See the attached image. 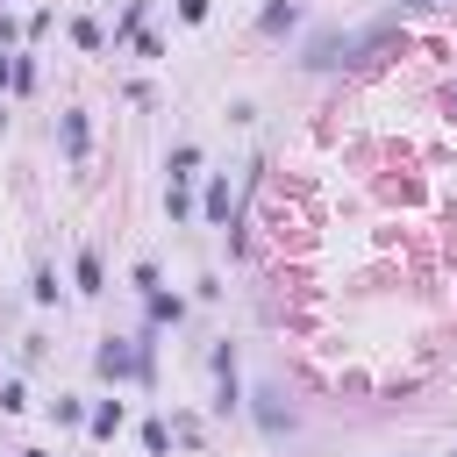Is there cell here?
I'll use <instances>...</instances> for the list:
<instances>
[{
    "label": "cell",
    "mask_w": 457,
    "mask_h": 457,
    "mask_svg": "<svg viewBox=\"0 0 457 457\" xmlns=\"http://www.w3.org/2000/svg\"><path fill=\"white\" fill-rule=\"evenodd\" d=\"M93 371H100V378H114V386H121V378H143V386H150L157 357H150V343H121V336H107V343L93 350Z\"/></svg>",
    "instance_id": "obj_1"
},
{
    "label": "cell",
    "mask_w": 457,
    "mask_h": 457,
    "mask_svg": "<svg viewBox=\"0 0 457 457\" xmlns=\"http://www.w3.org/2000/svg\"><path fill=\"white\" fill-rule=\"evenodd\" d=\"M214 414H243V378H236V350L228 343H214Z\"/></svg>",
    "instance_id": "obj_2"
},
{
    "label": "cell",
    "mask_w": 457,
    "mask_h": 457,
    "mask_svg": "<svg viewBox=\"0 0 457 457\" xmlns=\"http://www.w3.org/2000/svg\"><path fill=\"white\" fill-rule=\"evenodd\" d=\"M57 143H64V157H71V164H86L93 129H86V114H79V107H64V114H57Z\"/></svg>",
    "instance_id": "obj_3"
},
{
    "label": "cell",
    "mask_w": 457,
    "mask_h": 457,
    "mask_svg": "<svg viewBox=\"0 0 457 457\" xmlns=\"http://www.w3.org/2000/svg\"><path fill=\"white\" fill-rule=\"evenodd\" d=\"M243 407H250V414H257V428H264V436H286V428H293V407H286V400H278V393H271V386H264V393H257V400H243Z\"/></svg>",
    "instance_id": "obj_4"
},
{
    "label": "cell",
    "mask_w": 457,
    "mask_h": 457,
    "mask_svg": "<svg viewBox=\"0 0 457 457\" xmlns=\"http://www.w3.org/2000/svg\"><path fill=\"white\" fill-rule=\"evenodd\" d=\"M200 214H207L214 228H236V193H228V179H207V193H200Z\"/></svg>",
    "instance_id": "obj_5"
},
{
    "label": "cell",
    "mask_w": 457,
    "mask_h": 457,
    "mask_svg": "<svg viewBox=\"0 0 457 457\" xmlns=\"http://www.w3.org/2000/svg\"><path fill=\"white\" fill-rule=\"evenodd\" d=\"M71 286H79V293H107V271H100V250H79V257H71Z\"/></svg>",
    "instance_id": "obj_6"
},
{
    "label": "cell",
    "mask_w": 457,
    "mask_h": 457,
    "mask_svg": "<svg viewBox=\"0 0 457 457\" xmlns=\"http://www.w3.org/2000/svg\"><path fill=\"white\" fill-rule=\"evenodd\" d=\"M114 428H121V400H93V407H86V436H93V443H107Z\"/></svg>",
    "instance_id": "obj_7"
},
{
    "label": "cell",
    "mask_w": 457,
    "mask_h": 457,
    "mask_svg": "<svg viewBox=\"0 0 457 457\" xmlns=\"http://www.w3.org/2000/svg\"><path fill=\"white\" fill-rule=\"evenodd\" d=\"M257 29H264V36H286V29H300V0H264Z\"/></svg>",
    "instance_id": "obj_8"
},
{
    "label": "cell",
    "mask_w": 457,
    "mask_h": 457,
    "mask_svg": "<svg viewBox=\"0 0 457 457\" xmlns=\"http://www.w3.org/2000/svg\"><path fill=\"white\" fill-rule=\"evenodd\" d=\"M179 321H186V300L157 286V293H150V328H179Z\"/></svg>",
    "instance_id": "obj_9"
},
{
    "label": "cell",
    "mask_w": 457,
    "mask_h": 457,
    "mask_svg": "<svg viewBox=\"0 0 457 457\" xmlns=\"http://www.w3.org/2000/svg\"><path fill=\"white\" fill-rule=\"evenodd\" d=\"M164 171H171V186H186V179L200 171V143H179V150L164 157Z\"/></svg>",
    "instance_id": "obj_10"
},
{
    "label": "cell",
    "mask_w": 457,
    "mask_h": 457,
    "mask_svg": "<svg viewBox=\"0 0 457 457\" xmlns=\"http://www.w3.org/2000/svg\"><path fill=\"white\" fill-rule=\"evenodd\" d=\"M143 14H150V0H129L121 21H114V43H136V36H143Z\"/></svg>",
    "instance_id": "obj_11"
},
{
    "label": "cell",
    "mask_w": 457,
    "mask_h": 457,
    "mask_svg": "<svg viewBox=\"0 0 457 457\" xmlns=\"http://www.w3.org/2000/svg\"><path fill=\"white\" fill-rule=\"evenodd\" d=\"M343 57H350V36H321V43L307 50V64H314V71H321V64H343Z\"/></svg>",
    "instance_id": "obj_12"
},
{
    "label": "cell",
    "mask_w": 457,
    "mask_h": 457,
    "mask_svg": "<svg viewBox=\"0 0 457 457\" xmlns=\"http://www.w3.org/2000/svg\"><path fill=\"white\" fill-rule=\"evenodd\" d=\"M71 43H79V50H107V29H100L93 14H79V21H71Z\"/></svg>",
    "instance_id": "obj_13"
},
{
    "label": "cell",
    "mask_w": 457,
    "mask_h": 457,
    "mask_svg": "<svg viewBox=\"0 0 457 457\" xmlns=\"http://www.w3.org/2000/svg\"><path fill=\"white\" fill-rule=\"evenodd\" d=\"M7 93H36V57L14 50V86H7Z\"/></svg>",
    "instance_id": "obj_14"
},
{
    "label": "cell",
    "mask_w": 457,
    "mask_h": 457,
    "mask_svg": "<svg viewBox=\"0 0 457 457\" xmlns=\"http://www.w3.org/2000/svg\"><path fill=\"white\" fill-rule=\"evenodd\" d=\"M29 293H36L43 307H50V300H57V271H50V264H36V278H29Z\"/></svg>",
    "instance_id": "obj_15"
},
{
    "label": "cell",
    "mask_w": 457,
    "mask_h": 457,
    "mask_svg": "<svg viewBox=\"0 0 457 457\" xmlns=\"http://www.w3.org/2000/svg\"><path fill=\"white\" fill-rule=\"evenodd\" d=\"M143 450L164 457V450H171V428H164V421H143Z\"/></svg>",
    "instance_id": "obj_16"
},
{
    "label": "cell",
    "mask_w": 457,
    "mask_h": 457,
    "mask_svg": "<svg viewBox=\"0 0 457 457\" xmlns=\"http://www.w3.org/2000/svg\"><path fill=\"white\" fill-rule=\"evenodd\" d=\"M29 407V393H21V378H0V414H21Z\"/></svg>",
    "instance_id": "obj_17"
},
{
    "label": "cell",
    "mask_w": 457,
    "mask_h": 457,
    "mask_svg": "<svg viewBox=\"0 0 457 457\" xmlns=\"http://www.w3.org/2000/svg\"><path fill=\"white\" fill-rule=\"evenodd\" d=\"M164 207H171V221H193V193H186V186H171V193H164Z\"/></svg>",
    "instance_id": "obj_18"
},
{
    "label": "cell",
    "mask_w": 457,
    "mask_h": 457,
    "mask_svg": "<svg viewBox=\"0 0 457 457\" xmlns=\"http://www.w3.org/2000/svg\"><path fill=\"white\" fill-rule=\"evenodd\" d=\"M129 286H136V293H143V300H150V293H157V264H150V257H143V264H136V271H129Z\"/></svg>",
    "instance_id": "obj_19"
},
{
    "label": "cell",
    "mask_w": 457,
    "mask_h": 457,
    "mask_svg": "<svg viewBox=\"0 0 457 457\" xmlns=\"http://www.w3.org/2000/svg\"><path fill=\"white\" fill-rule=\"evenodd\" d=\"M50 414H57V421H86V400H71V393H64V400H50Z\"/></svg>",
    "instance_id": "obj_20"
},
{
    "label": "cell",
    "mask_w": 457,
    "mask_h": 457,
    "mask_svg": "<svg viewBox=\"0 0 457 457\" xmlns=\"http://www.w3.org/2000/svg\"><path fill=\"white\" fill-rule=\"evenodd\" d=\"M179 21H207V0H179Z\"/></svg>",
    "instance_id": "obj_21"
},
{
    "label": "cell",
    "mask_w": 457,
    "mask_h": 457,
    "mask_svg": "<svg viewBox=\"0 0 457 457\" xmlns=\"http://www.w3.org/2000/svg\"><path fill=\"white\" fill-rule=\"evenodd\" d=\"M14 86V50H0V93Z\"/></svg>",
    "instance_id": "obj_22"
},
{
    "label": "cell",
    "mask_w": 457,
    "mask_h": 457,
    "mask_svg": "<svg viewBox=\"0 0 457 457\" xmlns=\"http://www.w3.org/2000/svg\"><path fill=\"white\" fill-rule=\"evenodd\" d=\"M407 7H450V0H407Z\"/></svg>",
    "instance_id": "obj_23"
},
{
    "label": "cell",
    "mask_w": 457,
    "mask_h": 457,
    "mask_svg": "<svg viewBox=\"0 0 457 457\" xmlns=\"http://www.w3.org/2000/svg\"><path fill=\"white\" fill-rule=\"evenodd\" d=\"M21 457H50V450H21Z\"/></svg>",
    "instance_id": "obj_24"
},
{
    "label": "cell",
    "mask_w": 457,
    "mask_h": 457,
    "mask_svg": "<svg viewBox=\"0 0 457 457\" xmlns=\"http://www.w3.org/2000/svg\"><path fill=\"white\" fill-rule=\"evenodd\" d=\"M450 107H457V93H450Z\"/></svg>",
    "instance_id": "obj_25"
},
{
    "label": "cell",
    "mask_w": 457,
    "mask_h": 457,
    "mask_svg": "<svg viewBox=\"0 0 457 457\" xmlns=\"http://www.w3.org/2000/svg\"><path fill=\"white\" fill-rule=\"evenodd\" d=\"M450 457H457V450H450Z\"/></svg>",
    "instance_id": "obj_26"
}]
</instances>
